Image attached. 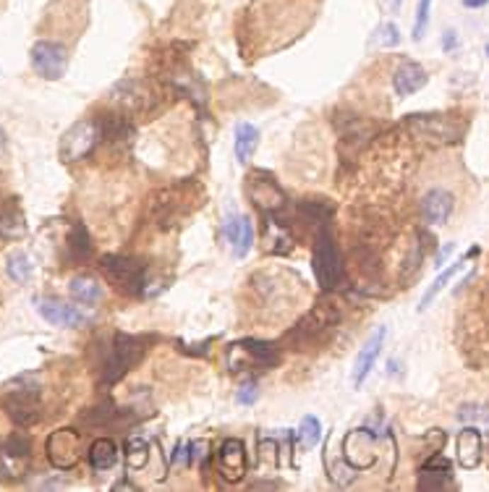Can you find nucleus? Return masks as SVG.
Here are the masks:
<instances>
[{"label": "nucleus", "instance_id": "423d86ee", "mask_svg": "<svg viewBox=\"0 0 489 492\" xmlns=\"http://www.w3.org/2000/svg\"><path fill=\"white\" fill-rule=\"evenodd\" d=\"M335 322H338V311H335L333 304H327V307L325 304H317V307L291 330L288 341H291L299 351H304L306 345L322 343L327 338V333L335 328Z\"/></svg>", "mask_w": 489, "mask_h": 492}, {"label": "nucleus", "instance_id": "20e7f679", "mask_svg": "<svg viewBox=\"0 0 489 492\" xmlns=\"http://www.w3.org/2000/svg\"><path fill=\"white\" fill-rule=\"evenodd\" d=\"M100 270L103 275L110 280L118 291L129 296H139L144 291V265L134 257H123V254H105L100 259Z\"/></svg>", "mask_w": 489, "mask_h": 492}, {"label": "nucleus", "instance_id": "de8ad7c7", "mask_svg": "<svg viewBox=\"0 0 489 492\" xmlns=\"http://www.w3.org/2000/svg\"><path fill=\"white\" fill-rule=\"evenodd\" d=\"M487 55H489V45H487Z\"/></svg>", "mask_w": 489, "mask_h": 492}, {"label": "nucleus", "instance_id": "0eeeda50", "mask_svg": "<svg viewBox=\"0 0 489 492\" xmlns=\"http://www.w3.org/2000/svg\"><path fill=\"white\" fill-rule=\"evenodd\" d=\"M246 194L257 205L262 212L275 215L277 210L285 207V191L280 189V183L275 181L272 173L265 171H251L246 176Z\"/></svg>", "mask_w": 489, "mask_h": 492}, {"label": "nucleus", "instance_id": "72a5a7b5", "mask_svg": "<svg viewBox=\"0 0 489 492\" xmlns=\"http://www.w3.org/2000/svg\"><path fill=\"white\" fill-rule=\"evenodd\" d=\"M3 450H8V453H13V456H21V458H29L32 456V442H29V437L26 435H21V432H16V435H11L8 440L0 445Z\"/></svg>", "mask_w": 489, "mask_h": 492}, {"label": "nucleus", "instance_id": "412c9836", "mask_svg": "<svg viewBox=\"0 0 489 492\" xmlns=\"http://www.w3.org/2000/svg\"><path fill=\"white\" fill-rule=\"evenodd\" d=\"M69 294L76 299L79 304H84V307H92V304L103 302V285L97 283L92 275H76L74 280L69 283Z\"/></svg>", "mask_w": 489, "mask_h": 492}, {"label": "nucleus", "instance_id": "c756f323", "mask_svg": "<svg viewBox=\"0 0 489 492\" xmlns=\"http://www.w3.org/2000/svg\"><path fill=\"white\" fill-rule=\"evenodd\" d=\"M319 440H322V424H319V419L311 414L304 416V419H301V427H299V442L309 450V448H314Z\"/></svg>", "mask_w": 489, "mask_h": 492}, {"label": "nucleus", "instance_id": "e433bc0d", "mask_svg": "<svg viewBox=\"0 0 489 492\" xmlns=\"http://www.w3.org/2000/svg\"><path fill=\"white\" fill-rule=\"evenodd\" d=\"M458 419H464V422H489V411H484L481 406H471V404H466V406H461V411H458Z\"/></svg>", "mask_w": 489, "mask_h": 492}, {"label": "nucleus", "instance_id": "37998d69", "mask_svg": "<svg viewBox=\"0 0 489 492\" xmlns=\"http://www.w3.org/2000/svg\"><path fill=\"white\" fill-rule=\"evenodd\" d=\"M453 249H455V244H445V249H442V251H439V254H437V268H439V265H442V262H445L447 254H450V251H453Z\"/></svg>", "mask_w": 489, "mask_h": 492}, {"label": "nucleus", "instance_id": "f8f14e48", "mask_svg": "<svg viewBox=\"0 0 489 492\" xmlns=\"http://www.w3.org/2000/svg\"><path fill=\"white\" fill-rule=\"evenodd\" d=\"M223 236L225 241L233 246V257L243 259L251 251V244H254V225L246 215L231 212L223 223Z\"/></svg>", "mask_w": 489, "mask_h": 492}, {"label": "nucleus", "instance_id": "6ab92c4d", "mask_svg": "<svg viewBox=\"0 0 489 492\" xmlns=\"http://www.w3.org/2000/svg\"><path fill=\"white\" fill-rule=\"evenodd\" d=\"M236 348H238L243 356H249L251 362L259 364V367H265V370H270V367H277L280 364V354H277V348H275V343H270V341H257V338H246V341H241V343H236Z\"/></svg>", "mask_w": 489, "mask_h": 492}, {"label": "nucleus", "instance_id": "4be33fe9", "mask_svg": "<svg viewBox=\"0 0 489 492\" xmlns=\"http://www.w3.org/2000/svg\"><path fill=\"white\" fill-rule=\"evenodd\" d=\"M259 147V129L254 123H238L236 126V160L241 165L249 163L251 155H254V149Z\"/></svg>", "mask_w": 489, "mask_h": 492}, {"label": "nucleus", "instance_id": "4468645a", "mask_svg": "<svg viewBox=\"0 0 489 492\" xmlns=\"http://www.w3.org/2000/svg\"><path fill=\"white\" fill-rule=\"evenodd\" d=\"M385 336H387V330L379 325V328L369 336V341L364 343L359 356H356V364H353V385H356V388H361L364 380L369 377V372L374 370L379 351H382V345H385Z\"/></svg>", "mask_w": 489, "mask_h": 492}, {"label": "nucleus", "instance_id": "39448f33", "mask_svg": "<svg viewBox=\"0 0 489 492\" xmlns=\"http://www.w3.org/2000/svg\"><path fill=\"white\" fill-rule=\"evenodd\" d=\"M3 408L18 427H32L42 419V404L37 385H24V377L16 380L3 396Z\"/></svg>", "mask_w": 489, "mask_h": 492}, {"label": "nucleus", "instance_id": "7ed1b4c3", "mask_svg": "<svg viewBox=\"0 0 489 492\" xmlns=\"http://www.w3.org/2000/svg\"><path fill=\"white\" fill-rule=\"evenodd\" d=\"M405 126L413 137L432 144H450L464 134V126L453 121V115H442V113H411L405 115Z\"/></svg>", "mask_w": 489, "mask_h": 492}, {"label": "nucleus", "instance_id": "ea45409f", "mask_svg": "<svg viewBox=\"0 0 489 492\" xmlns=\"http://www.w3.org/2000/svg\"><path fill=\"white\" fill-rule=\"evenodd\" d=\"M189 450H191V464H197V461H205V458H207V440L189 442Z\"/></svg>", "mask_w": 489, "mask_h": 492}, {"label": "nucleus", "instance_id": "9b49d317", "mask_svg": "<svg viewBox=\"0 0 489 492\" xmlns=\"http://www.w3.org/2000/svg\"><path fill=\"white\" fill-rule=\"evenodd\" d=\"M79 432L58 430L47 437V458L55 469H74L79 464Z\"/></svg>", "mask_w": 489, "mask_h": 492}, {"label": "nucleus", "instance_id": "a18cd8bd", "mask_svg": "<svg viewBox=\"0 0 489 492\" xmlns=\"http://www.w3.org/2000/svg\"><path fill=\"white\" fill-rule=\"evenodd\" d=\"M113 490L118 492V490H137V484H131V482H115L113 484Z\"/></svg>", "mask_w": 489, "mask_h": 492}, {"label": "nucleus", "instance_id": "393cba45", "mask_svg": "<svg viewBox=\"0 0 489 492\" xmlns=\"http://www.w3.org/2000/svg\"><path fill=\"white\" fill-rule=\"evenodd\" d=\"M464 265H466V259H458V262H453V265H450L447 270H442V273H439L437 280H435V283H432L430 288H427V294L421 296L419 311H427V309H430L432 302H435V299L439 296V291H442V288H445V285L450 283V280H453V278L458 275L461 270H464Z\"/></svg>", "mask_w": 489, "mask_h": 492}, {"label": "nucleus", "instance_id": "a878e982", "mask_svg": "<svg viewBox=\"0 0 489 492\" xmlns=\"http://www.w3.org/2000/svg\"><path fill=\"white\" fill-rule=\"evenodd\" d=\"M149 461V442L142 435H131L126 440V464L129 469H144Z\"/></svg>", "mask_w": 489, "mask_h": 492}, {"label": "nucleus", "instance_id": "49530a36", "mask_svg": "<svg viewBox=\"0 0 489 492\" xmlns=\"http://www.w3.org/2000/svg\"><path fill=\"white\" fill-rule=\"evenodd\" d=\"M6 152V134H3V129H0V155Z\"/></svg>", "mask_w": 489, "mask_h": 492}, {"label": "nucleus", "instance_id": "4c0bfd02", "mask_svg": "<svg viewBox=\"0 0 489 492\" xmlns=\"http://www.w3.org/2000/svg\"><path fill=\"white\" fill-rule=\"evenodd\" d=\"M379 42L385 45V47H395V45L401 42V32H398V26L395 24L379 26Z\"/></svg>", "mask_w": 489, "mask_h": 492}, {"label": "nucleus", "instance_id": "2f4dec72", "mask_svg": "<svg viewBox=\"0 0 489 492\" xmlns=\"http://www.w3.org/2000/svg\"><path fill=\"white\" fill-rule=\"evenodd\" d=\"M299 212L309 225H325L330 212H333V207L325 205V202H304V205L299 207Z\"/></svg>", "mask_w": 489, "mask_h": 492}, {"label": "nucleus", "instance_id": "ddd939ff", "mask_svg": "<svg viewBox=\"0 0 489 492\" xmlns=\"http://www.w3.org/2000/svg\"><path fill=\"white\" fill-rule=\"evenodd\" d=\"M217 469L228 482H238L246 474V445L238 437H228L217 450Z\"/></svg>", "mask_w": 489, "mask_h": 492}, {"label": "nucleus", "instance_id": "58836bf2", "mask_svg": "<svg viewBox=\"0 0 489 492\" xmlns=\"http://www.w3.org/2000/svg\"><path fill=\"white\" fill-rule=\"evenodd\" d=\"M173 467H189L191 464V450H189V442H178L176 450H173V458H171Z\"/></svg>", "mask_w": 489, "mask_h": 492}, {"label": "nucleus", "instance_id": "c03bdc74", "mask_svg": "<svg viewBox=\"0 0 489 492\" xmlns=\"http://www.w3.org/2000/svg\"><path fill=\"white\" fill-rule=\"evenodd\" d=\"M489 0H464L466 8H481V6H487Z\"/></svg>", "mask_w": 489, "mask_h": 492}, {"label": "nucleus", "instance_id": "f3484780", "mask_svg": "<svg viewBox=\"0 0 489 492\" xmlns=\"http://www.w3.org/2000/svg\"><path fill=\"white\" fill-rule=\"evenodd\" d=\"M481 450L484 440L476 427H464L455 437V453H458V464L464 469H476L481 464Z\"/></svg>", "mask_w": 489, "mask_h": 492}, {"label": "nucleus", "instance_id": "cd10ccee", "mask_svg": "<svg viewBox=\"0 0 489 492\" xmlns=\"http://www.w3.org/2000/svg\"><path fill=\"white\" fill-rule=\"evenodd\" d=\"M6 273H8L16 283H26V280L32 278V262H29V257H26L24 251H13V254H8V259H6Z\"/></svg>", "mask_w": 489, "mask_h": 492}, {"label": "nucleus", "instance_id": "dca6fc26", "mask_svg": "<svg viewBox=\"0 0 489 492\" xmlns=\"http://www.w3.org/2000/svg\"><path fill=\"white\" fill-rule=\"evenodd\" d=\"M427 81H430L427 71L421 69L419 63H413V61L401 63V66H398V71L393 74V89H395V95H398V97L416 95L419 89H424V86H427Z\"/></svg>", "mask_w": 489, "mask_h": 492}, {"label": "nucleus", "instance_id": "7c9ffc66", "mask_svg": "<svg viewBox=\"0 0 489 492\" xmlns=\"http://www.w3.org/2000/svg\"><path fill=\"white\" fill-rule=\"evenodd\" d=\"M419 487L421 490H445V487H450V471H447V469L421 467Z\"/></svg>", "mask_w": 489, "mask_h": 492}, {"label": "nucleus", "instance_id": "5701e85b", "mask_svg": "<svg viewBox=\"0 0 489 492\" xmlns=\"http://www.w3.org/2000/svg\"><path fill=\"white\" fill-rule=\"evenodd\" d=\"M115 461H118V448H115V442L110 437H97L92 442V448H89V464L95 471H108V469L115 467Z\"/></svg>", "mask_w": 489, "mask_h": 492}, {"label": "nucleus", "instance_id": "a19ab883", "mask_svg": "<svg viewBox=\"0 0 489 492\" xmlns=\"http://www.w3.org/2000/svg\"><path fill=\"white\" fill-rule=\"evenodd\" d=\"M455 47H458V35H455L453 29H447L445 35H442V50L450 52V50H455Z\"/></svg>", "mask_w": 489, "mask_h": 492}, {"label": "nucleus", "instance_id": "2eb2a0df", "mask_svg": "<svg viewBox=\"0 0 489 492\" xmlns=\"http://www.w3.org/2000/svg\"><path fill=\"white\" fill-rule=\"evenodd\" d=\"M37 309H40V314H42L50 325H60V328H79V325H86V322H89V317H86L81 309L69 307V304H63V302H52V299H40V302H37Z\"/></svg>", "mask_w": 489, "mask_h": 492}, {"label": "nucleus", "instance_id": "1a4fd4ad", "mask_svg": "<svg viewBox=\"0 0 489 492\" xmlns=\"http://www.w3.org/2000/svg\"><path fill=\"white\" fill-rule=\"evenodd\" d=\"M110 100L123 113H146L155 105V92L137 79H123L110 89Z\"/></svg>", "mask_w": 489, "mask_h": 492}, {"label": "nucleus", "instance_id": "f704fd0d", "mask_svg": "<svg viewBox=\"0 0 489 492\" xmlns=\"http://www.w3.org/2000/svg\"><path fill=\"white\" fill-rule=\"evenodd\" d=\"M24 234V223H21V217L16 212H0V236H21Z\"/></svg>", "mask_w": 489, "mask_h": 492}, {"label": "nucleus", "instance_id": "f03ea898", "mask_svg": "<svg viewBox=\"0 0 489 492\" xmlns=\"http://www.w3.org/2000/svg\"><path fill=\"white\" fill-rule=\"evenodd\" d=\"M146 354V338L129 336V333H115L113 345L103 362V377L105 382L120 380L126 372H131Z\"/></svg>", "mask_w": 489, "mask_h": 492}, {"label": "nucleus", "instance_id": "c85d7f7f", "mask_svg": "<svg viewBox=\"0 0 489 492\" xmlns=\"http://www.w3.org/2000/svg\"><path fill=\"white\" fill-rule=\"evenodd\" d=\"M26 467H29V458L13 456V453L0 448V471L6 479H21L26 474Z\"/></svg>", "mask_w": 489, "mask_h": 492}, {"label": "nucleus", "instance_id": "9d476101", "mask_svg": "<svg viewBox=\"0 0 489 492\" xmlns=\"http://www.w3.org/2000/svg\"><path fill=\"white\" fill-rule=\"evenodd\" d=\"M32 66L42 79H60L69 69V52H66L63 45L40 40L32 47Z\"/></svg>", "mask_w": 489, "mask_h": 492}, {"label": "nucleus", "instance_id": "c9c22d12", "mask_svg": "<svg viewBox=\"0 0 489 492\" xmlns=\"http://www.w3.org/2000/svg\"><path fill=\"white\" fill-rule=\"evenodd\" d=\"M236 401H238V404H243V406H251V404H257V401H259L257 382H243V385L238 388V393H236Z\"/></svg>", "mask_w": 489, "mask_h": 492}, {"label": "nucleus", "instance_id": "6e6552de", "mask_svg": "<svg viewBox=\"0 0 489 492\" xmlns=\"http://www.w3.org/2000/svg\"><path fill=\"white\" fill-rule=\"evenodd\" d=\"M97 142H100L97 121H79L60 137V157H63L66 163L84 160L86 155H92V149L97 147Z\"/></svg>", "mask_w": 489, "mask_h": 492}, {"label": "nucleus", "instance_id": "473e14b6", "mask_svg": "<svg viewBox=\"0 0 489 492\" xmlns=\"http://www.w3.org/2000/svg\"><path fill=\"white\" fill-rule=\"evenodd\" d=\"M430 11H432V0H419L416 6V21H413V40L421 42L424 35H427V26H430Z\"/></svg>", "mask_w": 489, "mask_h": 492}, {"label": "nucleus", "instance_id": "b1692460", "mask_svg": "<svg viewBox=\"0 0 489 492\" xmlns=\"http://www.w3.org/2000/svg\"><path fill=\"white\" fill-rule=\"evenodd\" d=\"M92 254H95V246H92L89 231L81 223H76L69 236V257L74 262H86V259H92Z\"/></svg>", "mask_w": 489, "mask_h": 492}, {"label": "nucleus", "instance_id": "aec40b11", "mask_svg": "<svg viewBox=\"0 0 489 492\" xmlns=\"http://www.w3.org/2000/svg\"><path fill=\"white\" fill-rule=\"evenodd\" d=\"M97 129H100V139L105 142H113V144H118V142H129L134 137V129H131V123L118 115V113H105L103 118H97Z\"/></svg>", "mask_w": 489, "mask_h": 492}, {"label": "nucleus", "instance_id": "79ce46f5", "mask_svg": "<svg viewBox=\"0 0 489 492\" xmlns=\"http://www.w3.org/2000/svg\"><path fill=\"white\" fill-rule=\"evenodd\" d=\"M280 487V482H257V484H251V490H277Z\"/></svg>", "mask_w": 489, "mask_h": 492}, {"label": "nucleus", "instance_id": "bb28decb", "mask_svg": "<svg viewBox=\"0 0 489 492\" xmlns=\"http://www.w3.org/2000/svg\"><path fill=\"white\" fill-rule=\"evenodd\" d=\"M267 251L270 254H285L291 251V236L285 231V225H277V220H270L267 223Z\"/></svg>", "mask_w": 489, "mask_h": 492}, {"label": "nucleus", "instance_id": "a211bd4d", "mask_svg": "<svg viewBox=\"0 0 489 492\" xmlns=\"http://www.w3.org/2000/svg\"><path fill=\"white\" fill-rule=\"evenodd\" d=\"M453 212V194L445 189H432L421 199V220L430 225L447 223V217Z\"/></svg>", "mask_w": 489, "mask_h": 492}, {"label": "nucleus", "instance_id": "f257e3e1", "mask_svg": "<svg viewBox=\"0 0 489 492\" xmlns=\"http://www.w3.org/2000/svg\"><path fill=\"white\" fill-rule=\"evenodd\" d=\"M311 270L317 275V283L325 291H335L345 283V259L335 244V236L322 225L314 241V254H311Z\"/></svg>", "mask_w": 489, "mask_h": 492}]
</instances>
